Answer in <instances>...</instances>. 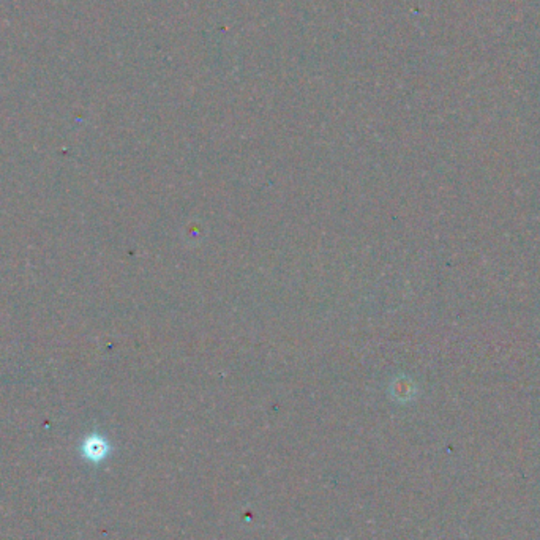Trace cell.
Wrapping results in <instances>:
<instances>
[{
	"instance_id": "cell-1",
	"label": "cell",
	"mask_w": 540,
	"mask_h": 540,
	"mask_svg": "<svg viewBox=\"0 0 540 540\" xmlns=\"http://www.w3.org/2000/svg\"><path fill=\"white\" fill-rule=\"evenodd\" d=\"M81 452H83V457L86 460H89L92 463H98L106 458L109 452V444L106 443L105 438H101L100 434H90L84 439Z\"/></svg>"
}]
</instances>
